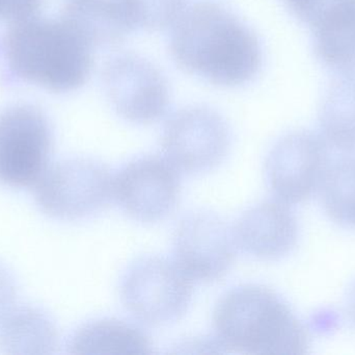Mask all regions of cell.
Masks as SVG:
<instances>
[{
	"mask_svg": "<svg viewBox=\"0 0 355 355\" xmlns=\"http://www.w3.org/2000/svg\"><path fill=\"white\" fill-rule=\"evenodd\" d=\"M104 89L119 116L135 124H150L166 115L170 104L168 81L151 62L123 54L107 63Z\"/></svg>",
	"mask_w": 355,
	"mask_h": 355,
	"instance_id": "8fae6325",
	"label": "cell"
},
{
	"mask_svg": "<svg viewBox=\"0 0 355 355\" xmlns=\"http://www.w3.org/2000/svg\"><path fill=\"white\" fill-rule=\"evenodd\" d=\"M346 313L355 329V281L350 287L347 297H346Z\"/></svg>",
	"mask_w": 355,
	"mask_h": 355,
	"instance_id": "603a6c76",
	"label": "cell"
},
{
	"mask_svg": "<svg viewBox=\"0 0 355 355\" xmlns=\"http://www.w3.org/2000/svg\"><path fill=\"white\" fill-rule=\"evenodd\" d=\"M71 354H151V341L139 325L116 318L89 321L66 344Z\"/></svg>",
	"mask_w": 355,
	"mask_h": 355,
	"instance_id": "4fadbf2b",
	"label": "cell"
},
{
	"mask_svg": "<svg viewBox=\"0 0 355 355\" xmlns=\"http://www.w3.org/2000/svg\"><path fill=\"white\" fill-rule=\"evenodd\" d=\"M192 295V281L173 261L162 256L139 258L126 269L120 281L125 310L147 327H164L181 320Z\"/></svg>",
	"mask_w": 355,
	"mask_h": 355,
	"instance_id": "5b68a950",
	"label": "cell"
},
{
	"mask_svg": "<svg viewBox=\"0 0 355 355\" xmlns=\"http://www.w3.org/2000/svg\"><path fill=\"white\" fill-rule=\"evenodd\" d=\"M232 131L216 110L188 106L166 120L162 135L166 160L180 174L202 175L218 168L229 154Z\"/></svg>",
	"mask_w": 355,
	"mask_h": 355,
	"instance_id": "8992f818",
	"label": "cell"
},
{
	"mask_svg": "<svg viewBox=\"0 0 355 355\" xmlns=\"http://www.w3.org/2000/svg\"><path fill=\"white\" fill-rule=\"evenodd\" d=\"M180 175L166 158H133L112 176V199L135 222H160L176 210L181 192Z\"/></svg>",
	"mask_w": 355,
	"mask_h": 355,
	"instance_id": "9c48e42d",
	"label": "cell"
},
{
	"mask_svg": "<svg viewBox=\"0 0 355 355\" xmlns=\"http://www.w3.org/2000/svg\"><path fill=\"white\" fill-rule=\"evenodd\" d=\"M283 1L300 21L312 27L327 13L347 0H283Z\"/></svg>",
	"mask_w": 355,
	"mask_h": 355,
	"instance_id": "ffe728a7",
	"label": "cell"
},
{
	"mask_svg": "<svg viewBox=\"0 0 355 355\" xmlns=\"http://www.w3.org/2000/svg\"><path fill=\"white\" fill-rule=\"evenodd\" d=\"M58 340L53 318L39 306H15L0 321V348L4 354H55Z\"/></svg>",
	"mask_w": 355,
	"mask_h": 355,
	"instance_id": "5bb4252c",
	"label": "cell"
},
{
	"mask_svg": "<svg viewBox=\"0 0 355 355\" xmlns=\"http://www.w3.org/2000/svg\"><path fill=\"white\" fill-rule=\"evenodd\" d=\"M53 135L47 117L28 104L0 112V185L35 187L50 166Z\"/></svg>",
	"mask_w": 355,
	"mask_h": 355,
	"instance_id": "52a82bcc",
	"label": "cell"
},
{
	"mask_svg": "<svg viewBox=\"0 0 355 355\" xmlns=\"http://www.w3.org/2000/svg\"><path fill=\"white\" fill-rule=\"evenodd\" d=\"M33 188L35 204L46 216L74 222L92 218L110 206L112 174L93 158H67L50 165Z\"/></svg>",
	"mask_w": 355,
	"mask_h": 355,
	"instance_id": "277c9868",
	"label": "cell"
},
{
	"mask_svg": "<svg viewBox=\"0 0 355 355\" xmlns=\"http://www.w3.org/2000/svg\"><path fill=\"white\" fill-rule=\"evenodd\" d=\"M170 49L178 66L219 87L250 83L262 64L256 33L213 2L185 8L173 25Z\"/></svg>",
	"mask_w": 355,
	"mask_h": 355,
	"instance_id": "6da1fadb",
	"label": "cell"
},
{
	"mask_svg": "<svg viewBox=\"0 0 355 355\" xmlns=\"http://www.w3.org/2000/svg\"><path fill=\"white\" fill-rule=\"evenodd\" d=\"M60 18L93 48L120 43L133 29L120 0H66Z\"/></svg>",
	"mask_w": 355,
	"mask_h": 355,
	"instance_id": "9a60e30c",
	"label": "cell"
},
{
	"mask_svg": "<svg viewBox=\"0 0 355 355\" xmlns=\"http://www.w3.org/2000/svg\"><path fill=\"white\" fill-rule=\"evenodd\" d=\"M17 287L14 274L0 263V321L16 306Z\"/></svg>",
	"mask_w": 355,
	"mask_h": 355,
	"instance_id": "7402d4cb",
	"label": "cell"
},
{
	"mask_svg": "<svg viewBox=\"0 0 355 355\" xmlns=\"http://www.w3.org/2000/svg\"><path fill=\"white\" fill-rule=\"evenodd\" d=\"M211 348L245 354H304L309 333L289 304L265 286L248 283L225 292L213 311Z\"/></svg>",
	"mask_w": 355,
	"mask_h": 355,
	"instance_id": "7a4b0ae2",
	"label": "cell"
},
{
	"mask_svg": "<svg viewBox=\"0 0 355 355\" xmlns=\"http://www.w3.org/2000/svg\"><path fill=\"white\" fill-rule=\"evenodd\" d=\"M327 165V144L321 135L293 131L282 137L267 154L265 179L275 199L293 206L318 189Z\"/></svg>",
	"mask_w": 355,
	"mask_h": 355,
	"instance_id": "30bf717a",
	"label": "cell"
},
{
	"mask_svg": "<svg viewBox=\"0 0 355 355\" xmlns=\"http://www.w3.org/2000/svg\"><path fill=\"white\" fill-rule=\"evenodd\" d=\"M319 125L327 146L355 151V71L341 73L331 83L319 108Z\"/></svg>",
	"mask_w": 355,
	"mask_h": 355,
	"instance_id": "e0dca14e",
	"label": "cell"
},
{
	"mask_svg": "<svg viewBox=\"0 0 355 355\" xmlns=\"http://www.w3.org/2000/svg\"><path fill=\"white\" fill-rule=\"evenodd\" d=\"M133 28L160 31L173 26L185 10L186 0H120Z\"/></svg>",
	"mask_w": 355,
	"mask_h": 355,
	"instance_id": "d6986e66",
	"label": "cell"
},
{
	"mask_svg": "<svg viewBox=\"0 0 355 355\" xmlns=\"http://www.w3.org/2000/svg\"><path fill=\"white\" fill-rule=\"evenodd\" d=\"M43 0H0V19L15 21L35 17Z\"/></svg>",
	"mask_w": 355,
	"mask_h": 355,
	"instance_id": "44dd1931",
	"label": "cell"
},
{
	"mask_svg": "<svg viewBox=\"0 0 355 355\" xmlns=\"http://www.w3.org/2000/svg\"><path fill=\"white\" fill-rule=\"evenodd\" d=\"M3 51L15 76L58 93L83 87L93 68V47L62 18L10 23Z\"/></svg>",
	"mask_w": 355,
	"mask_h": 355,
	"instance_id": "3957f363",
	"label": "cell"
},
{
	"mask_svg": "<svg viewBox=\"0 0 355 355\" xmlns=\"http://www.w3.org/2000/svg\"><path fill=\"white\" fill-rule=\"evenodd\" d=\"M319 192L329 219L340 226L355 229V156L327 165Z\"/></svg>",
	"mask_w": 355,
	"mask_h": 355,
	"instance_id": "ac0fdd59",
	"label": "cell"
},
{
	"mask_svg": "<svg viewBox=\"0 0 355 355\" xmlns=\"http://www.w3.org/2000/svg\"><path fill=\"white\" fill-rule=\"evenodd\" d=\"M233 229L210 210H193L173 235V262L192 281L213 283L231 270L236 258Z\"/></svg>",
	"mask_w": 355,
	"mask_h": 355,
	"instance_id": "ba28073f",
	"label": "cell"
},
{
	"mask_svg": "<svg viewBox=\"0 0 355 355\" xmlns=\"http://www.w3.org/2000/svg\"><path fill=\"white\" fill-rule=\"evenodd\" d=\"M232 229L237 248L261 261L281 260L291 254L300 233L289 204L277 199L244 210Z\"/></svg>",
	"mask_w": 355,
	"mask_h": 355,
	"instance_id": "7c38bea8",
	"label": "cell"
},
{
	"mask_svg": "<svg viewBox=\"0 0 355 355\" xmlns=\"http://www.w3.org/2000/svg\"><path fill=\"white\" fill-rule=\"evenodd\" d=\"M318 60L340 73L355 71V0H347L311 27Z\"/></svg>",
	"mask_w": 355,
	"mask_h": 355,
	"instance_id": "2e32d148",
	"label": "cell"
}]
</instances>
